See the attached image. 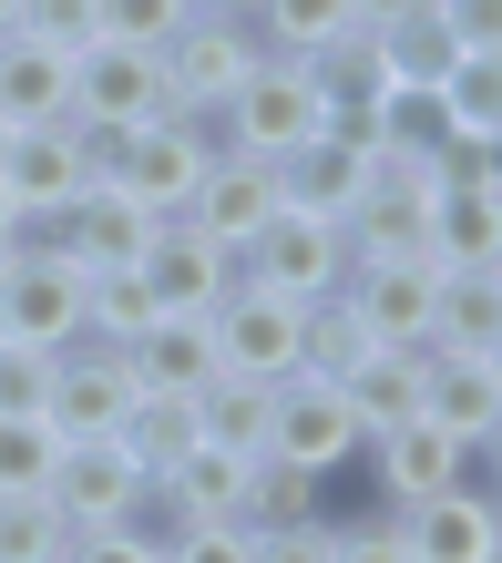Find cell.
I'll return each instance as SVG.
<instances>
[{
    "label": "cell",
    "instance_id": "cell-1",
    "mask_svg": "<svg viewBox=\"0 0 502 563\" xmlns=\"http://www.w3.org/2000/svg\"><path fill=\"white\" fill-rule=\"evenodd\" d=\"M308 134H328V103H318L308 62L257 52V73L226 92V144H237V154H257V164H277V154H297Z\"/></svg>",
    "mask_w": 502,
    "mask_h": 563
},
{
    "label": "cell",
    "instance_id": "cell-2",
    "mask_svg": "<svg viewBox=\"0 0 502 563\" xmlns=\"http://www.w3.org/2000/svg\"><path fill=\"white\" fill-rule=\"evenodd\" d=\"M237 277L247 287H266V297H287V308H308V297H339V277H349V236L328 216H266L257 236L237 246Z\"/></svg>",
    "mask_w": 502,
    "mask_h": 563
},
{
    "label": "cell",
    "instance_id": "cell-3",
    "mask_svg": "<svg viewBox=\"0 0 502 563\" xmlns=\"http://www.w3.org/2000/svg\"><path fill=\"white\" fill-rule=\"evenodd\" d=\"M42 503L62 512V533H103V522H144L154 512V482L133 472L123 441H62Z\"/></svg>",
    "mask_w": 502,
    "mask_h": 563
},
{
    "label": "cell",
    "instance_id": "cell-4",
    "mask_svg": "<svg viewBox=\"0 0 502 563\" xmlns=\"http://www.w3.org/2000/svg\"><path fill=\"white\" fill-rule=\"evenodd\" d=\"M133 400H144V389H133L123 349H103V339L52 349V389H42V430L52 441H113Z\"/></svg>",
    "mask_w": 502,
    "mask_h": 563
},
{
    "label": "cell",
    "instance_id": "cell-5",
    "mask_svg": "<svg viewBox=\"0 0 502 563\" xmlns=\"http://www.w3.org/2000/svg\"><path fill=\"white\" fill-rule=\"evenodd\" d=\"M154 73H164V103L175 113H226V92L257 73V31L226 21V11H185V31L154 52Z\"/></svg>",
    "mask_w": 502,
    "mask_h": 563
},
{
    "label": "cell",
    "instance_id": "cell-6",
    "mask_svg": "<svg viewBox=\"0 0 502 563\" xmlns=\"http://www.w3.org/2000/svg\"><path fill=\"white\" fill-rule=\"evenodd\" d=\"M266 461H287L308 482H339L359 461V420L339 400V379H277V400H266Z\"/></svg>",
    "mask_w": 502,
    "mask_h": 563
},
{
    "label": "cell",
    "instance_id": "cell-7",
    "mask_svg": "<svg viewBox=\"0 0 502 563\" xmlns=\"http://www.w3.org/2000/svg\"><path fill=\"white\" fill-rule=\"evenodd\" d=\"M92 185V154H83V123H42V134H11V154H0V206H11L21 246L42 236V225L73 206V195Z\"/></svg>",
    "mask_w": 502,
    "mask_h": 563
},
{
    "label": "cell",
    "instance_id": "cell-8",
    "mask_svg": "<svg viewBox=\"0 0 502 563\" xmlns=\"http://www.w3.org/2000/svg\"><path fill=\"white\" fill-rule=\"evenodd\" d=\"M206 339H216V369L226 379H297V308L287 297H266L247 277H226V297L206 308Z\"/></svg>",
    "mask_w": 502,
    "mask_h": 563
},
{
    "label": "cell",
    "instance_id": "cell-9",
    "mask_svg": "<svg viewBox=\"0 0 502 563\" xmlns=\"http://www.w3.org/2000/svg\"><path fill=\"white\" fill-rule=\"evenodd\" d=\"M164 113L175 103H164L154 52H123V42L73 52V123L83 134H144V123H164Z\"/></svg>",
    "mask_w": 502,
    "mask_h": 563
},
{
    "label": "cell",
    "instance_id": "cell-10",
    "mask_svg": "<svg viewBox=\"0 0 502 563\" xmlns=\"http://www.w3.org/2000/svg\"><path fill=\"white\" fill-rule=\"evenodd\" d=\"M0 339L11 349H73L83 339V267H62V256L21 246L11 267H0Z\"/></svg>",
    "mask_w": 502,
    "mask_h": 563
},
{
    "label": "cell",
    "instance_id": "cell-11",
    "mask_svg": "<svg viewBox=\"0 0 502 563\" xmlns=\"http://www.w3.org/2000/svg\"><path fill=\"white\" fill-rule=\"evenodd\" d=\"M154 225H164V216H144L133 195H113L103 175H92V185H83L73 206H62L42 236H31V246H42V256H62V267H83V277H103V267H133V256H144V236H154Z\"/></svg>",
    "mask_w": 502,
    "mask_h": 563
},
{
    "label": "cell",
    "instance_id": "cell-12",
    "mask_svg": "<svg viewBox=\"0 0 502 563\" xmlns=\"http://www.w3.org/2000/svg\"><path fill=\"white\" fill-rule=\"evenodd\" d=\"M430 206H441V185H430V164L411 154H380L370 164V195L349 206V256H421L430 246Z\"/></svg>",
    "mask_w": 502,
    "mask_h": 563
},
{
    "label": "cell",
    "instance_id": "cell-13",
    "mask_svg": "<svg viewBox=\"0 0 502 563\" xmlns=\"http://www.w3.org/2000/svg\"><path fill=\"white\" fill-rule=\"evenodd\" d=\"M430 256H349V318L370 328V349H430Z\"/></svg>",
    "mask_w": 502,
    "mask_h": 563
},
{
    "label": "cell",
    "instance_id": "cell-14",
    "mask_svg": "<svg viewBox=\"0 0 502 563\" xmlns=\"http://www.w3.org/2000/svg\"><path fill=\"white\" fill-rule=\"evenodd\" d=\"M421 420L451 441H502V349H421Z\"/></svg>",
    "mask_w": 502,
    "mask_h": 563
},
{
    "label": "cell",
    "instance_id": "cell-15",
    "mask_svg": "<svg viewBox=\"0 0 502 563\" xmlns=\"http://www.w3.org/2000/svg\"><path fill=\"white\" fill-rule=\"evenodd\" d=\"M266 216H277V175H266L257 154H216L206 175H195V195H185V225L226 256V267H237V246L257 236Z\"/></svg>",
    "mask_w": 502,
    "mask_h": 563
},
{
    "label": "cell",
    "instance_id": "cell-16",
    "mask_svg": "<svg viewBox=\"0 0 502 563\" xmlns=\"http://www.w3.org/2000/svg\"><path fill=\"white\" fill-rule=\"evenodd\" d=\"M370 144H349V134H308L297 154H277L266 175H277V206L287 216H328V225H349V206L370 195Z\"/></svg>",
    "mask_w": 502,
    "mask_h": 563
},
{
    "label": "cell",
    "instance_id": "cell-17",
    "mask_svg": "<svg viewBox=\"0 0 502 563\" xmlns=\"http://www.w3.org/2000/svg\"><path fill=\"white\" fill-rule=\"evenodd\" d=\"M133 277H144V297H154L164 318H206L216 297H226V277H237V267H226V256H216L206 236H195L185 216H164L154 236H144V256H133Z\"/></svg>",
    "mask_w": 502,
    "mask_h": 563
},
{
    "label": "cell",
    "instance_id": "cell-18",
    "mask_svg": "<svg viewBox=\"0 0 502 563\" xmlns=\"http://www.w3.org/2000/svg\"><path fill=\"white\" fill-rule=\"evenodd\" d=\"M359 461H370L380 512H411V503H430V492H451L461 441H451V430H430V420H400V430H380V441H359Z\"/></svg>",
    "mask_w": 502,
    "mask_h": 563
},
{
    "label": "cell",
    "instance_id": "cell-19",
    "mask_svg": "<svg viewBox=\"0 0 502 563\" xmlns=\"http://www.w3.org/2000/svg\"><path fill=\"white\" fill-rule=\"evenodd\" d=\"M390 522H400L411 563H502V512L472 503V492H430V503L390 512Z\"/></svg>",
    "mask_w": 502,
    "mask_h": 563
},
{
    "label": "cell",
    "instance_id": "cell-20",
    "mask_svg": "<svg viewBox=\"0 0 502 563\" xmlns=\"http://www.w3.org/2000/svg\"><path fill=\"white\" fill-rule=\"evenodd\" d=\"M42 123H73V52L0 31V134H42Z\"/></svg>",
    "mask_w": 502,
    "mask_h": 563
},
{
    "label": "cell",
    "instance_id": "cell-21",
    "mask_svg": "<svg viewBox=\"0 0 502 563\" xmlns=\"http://www.w3.org/2000/svg\"><path fill=\"white\" fill-rule=\"evenodd\" d=\"M123 369L144 400H195L216 379V339H206V318H154L144 339H123Z\"/></svg>",
    "mask_w": 502,
    "mask_h": 563
},
{
    "label": "cell",
    "instance_id": "cell-22",
    "mask_svg": "<svg viewBox=\"0 0 502 563\" xmlns=\"http://www.w3.org/2000/svg\"><path fill=\"white\" fill-rule=\"evenodd\" d=\"M237 503H247V461L237 451H185L175 472L154 482V533H175V522H237Z\"/></svg>",
    "mask_w": 502,
    "mask_h": 563
},
{
    "label": "cell",
    "instance_id": "cell-23",
    "mask_svg": "<svg viewBox=\"0 0 502 563\" xmlns=\"http://www.w3.org/2000/svg\"><path fill=\"white\" fill-rule=\"evenodd\" d=\"M430 349H502V267L430 277Z\"/></svg>",
    "mask_w": 502,
    "mask_h": 563
},
{
    "label": "cell",
    "instance_id": "cell-24",
    "mask_svg": "<svg viewBox=\"0 0 502 563\" xmlns=\"http://www.w3.org/2000/svg\"><path fill=\"white\" fill-rule=\"evenodd\" d=\"M339 400H349V420H359V441L421 420V349H370V358L339 379Z\"/></svg>",
    "mask_w": 502,
    "mask_h": 563
},
{
    "label": "cell",
    "instance_id": "cell-25",
    "mask_svg": "<svg viewBox=\"0 0 502 563\" xmlns=\"http://www.w3.org/2000/svg\"><path fill=\"white\" fill-rule=\"evenodd\" d=\"M430 267H502V185H472V195H441L430 206Z\"/></svg>",
    "mask_w": 502,
    "mask_h": 563
},
{
    "label": "cell",
    "instance_id": "cell-26",
    "mask_svg": "<svg viewBox=\"0 0 502 563\" xmlns=\"http://www.w3.org/2000/svg\"><path fill=\"white\" fill-rule=\"evenodd\" d=\"M266 400H277L266 379H226V369H216L206 389H195V441L257 461V451H266Z\"/></svg>",
    "mask_w": 502,
    "mask_h": 563
},
{
    "label": "cell",
    "instance_id": "cell-27",
    "mask_svg": "<svg viewBox=\"0 0 502 563\" xmlns=\"http://www.w3.org/2000/svg\"><path fill=\"white\" fill-rule=\"evenodd\" d=\"M257 52H287V62H308L328 52L339 31H359V0H257Z\"/></svg>",
    "mask_w": 502,
    "mask_h": 563
},
{
    "label": "cell",
    "instance_id": "cell-28",
    "mask_svg": "<svg viewBox=\"0 0 502 563\" xmlns=\"http://www.w3.org/2000/svg\"><path fill=\"white\" fill-rule=\"evenodd\" d=\"M370 358V328L349 318V297H308L297 308V379H349Z\"/></svg>",
    "mask_w": 502,
    "mask_h": 563
},
{
    "label": "cell",
    "instance_id": "cell-29",
    "mask_svg": "<svg viewBox=\"0 0 502 563\" xmlns=\"http://www.w3.org/2000/svg\"><path fill=\"white\" fill-rule=\"evenodd\" d=\"M113 441L133 451V472H144V482H164L185 451H206V441H195V400H133Z\"/></svg>",
    "mask_w": 502,
    "mask_h": 563
},
{
    "label": "cell",
    "instance_id": "cell-30",
    "mask_svg": "<svg viewBox=\"0 0 502 563\" xmlns=\"http://www.w3.org/2000/svg\"><path fill=\"white\" fill-rule=\"evenodd\" d=\"M287 522H318V482L257 451V461H247V503H237V533H287Z\"/></svg>",
    "mask_w": 502,
    "mask_h": 563
},
{
    "label": "cell",
    "instance_id": "cell-31",
    "mask_svg": "<svg viewBox=\"0 0 502 563\" xmlns=\"http://www.w3.org/2000/svg\"><path fill=\"white\" fill-rule=\"evenodd\" d=\"M164 308L144 297V277L133 267H103V277H83V339H103V349H123V339H144Z\"/></svg>",
    "mask_w": 502,
    "mask_h": 563
},
{
    "label": "cell",
    "instance_id": "cell-32",
    "mask_svg": "<svg viewBox=\"0 0 502 563\" xmlns=\"http://www.w3.org/2000/svg\"><path fill=\"white\" fill-rule=\"evenodd\" d=\"M430 92H441V113H451V134H472V144H502V62H451V73L441 82H430Z\"/></svg>",
    "mask_w": 502,
    "mask_h": 563
},
{
    "label": "cell",
    "instance_id": "cell-33",
    "mask_svg": "<svg viewBox=\"0 0 502 563\" xmlns=\"http://www.w3.org/2000/svg\"><path fill=\"white\" fill-rule=\"evenodd\" d=\"M62 512L42 503V492H0V563H62Z\"/></svg>",
    "mask_w": 502,
    "mask_h": 563
},
{
    "label": "cell",
    "instance_id": "cell-34",
    "mask_svg": "<svg viewBox=\"0 0 502 563\" xmlns=\"http://www.w3.org/2000/svg\"><path fill=\"white\" fill-rule=\"evenodd\" d=\"M103 11V42H123V52H164L185 31V11L195 0H92Z\"/></svg>",
    "mask_w": 502,
    "mask_h": 563
},
{
    "label": "cell",
    "instance_id": "cell-35",
    "mask_svg": "<svg viewBox=\"0 0 502 563\" xmlns=\"http://www.w3.org/2000/svg\"><path fill=\"white\" fill-rule=\"evenodd\" d=\"M21 31L42 52H92L103 42V11H92V0H21Z\"/></svg>",
    "mask_w": 502,
    "mask_h": 563
},
{
    "label": "cell",
    "instance_id": "cell-36",
    "mask_svg": "<svg viewBox=\"0 0 502 563\" xmlns=\"http://www.w3.org/2000/svg\"><path fill=\"white\" fill-rule=\"evenodd\" d=\"M52 461H62V441L42 420H0V492H42Z\"/></svg>",
    "mask_w": 502,
    "mask_h": 563
},
{
    "label": "cell",
    "instance_id": "cell-37",
    "mask_svg": "<svg viewBox=\"0 0 502 563\" xmlns=\"http://www.w3.org/2000/svg\"><path fill=\"white\" fill-rule=\"evenodd\" d=\"M164 563H257V543L237 533V522H175V533H154Z\"/></svg>",
    "mask_w": 502,
    "mask_h": 563
},
{
    "label": "cell",
    "instance_id": "cell-38",
    "mask_svg": "<svg viewBox=\"0 0 502 563\" xmlns=\"http://www.w3.org/2000/svg\"><path fill=\"white\" fill-rule=\"evenodd\" d=\"M42 389H52V358L0 339V420H42Z\"/></svg>",
    "mask_w": 502,
    "mask_h": 563
},
{
    "label": "cell",
    "instance_id": "cell-39",
    "mask_svg": "<svg viewBox=\"0 0 502 563\" xmlns=\"http://www.w3.org/2000/svg\"><path fill=\"white\" fill-rule=\"evenodd\" d=\"M62 563H164V543H154V522H103V533L62 543Z\"/></svg>",
    "mask_w": 502,
    "mask_h": 563
},
{
    "label": "cell",
    "instance_id": "cell-40",
    "mask_svg": "<svg viewBox=\"0 0 502 563\" xmlns=\"http://www.w3.org/2000/svg\"><path fill=\"white\" fill-rule=\"evenodd\" d=\"M430 21L451 31V52H482V62H502V0H430Z\"/></svg>",
    "mask_w": 502,
    "mask_h": 563
},
{
    "label": "cell",
    "instance_id": "cell-41",
    "mask_svg": "<svg viewBox=\"0 0 502 563\" xmlns=\"http://www.w3.org/2000/svg\"><path fill=\"white\" fill-rule=\"evenodd\" d=\"M257 543V563H339V522H287V533H247Z\"/></svg>",
    "mask_w": 502,
    "mask_h": 563
},
{
    "label": "cell",
    "instance_id": "cell-42",
    "mask_svg": "<svg viewBox=\"0 0 502 563\" xmlns=\"http://www.w3.org/2000/svg\"><path fill=\"white\" fill-rule=\"evenodd\" d=\"M339 563H411V553H400V522H390V512L339 522Z\"/></svg>",
    "mask_w": 502,
    "mask_h": 563
},
{
    "label": "cell",
    "instance_id": "cell-43",
    "mask_svg": "<svg viewBox=\"0 0 502 563\" xmlns=\"http://www.w3.org/2000/svg\"><path fill=\"white\" fill-rule=\"evenodd\" d=\"M195 11H226V21H257V0H195Z\"/></svg>",
    "mask_w": 502,
    "mask_h": 563
},
{
    "label": "cell",
    "instance_id": "cell-44",
    "mask_svg": "<svg viewBox=\"0 0 502 563\" xmlns=\"http://www.w3.org/2000/svg\"><path fill=\"white\" fill-rule=\"evenodd\" d=\"M11 256H21V225H11V206H0V267H11Z\"/></svg>",
    "mask_w": 502,
    "mask_h": 563
},
{
    "label": "cell",
    "instance_id": "cell-45",
    "mask_svg": "<svg viewBox=\"0 0 502 563\" xmlns=\"http://www.w3.org/2000/svg\"><path fill=\"white\" fill-rule=\"evenodd\" d=\"M0 31H21V0H0Z\"/></svg>",
    "mask_w": 502,
    "mask_h": 563
},
{
    "label": "cell",
    "instance_id": "cell-46",
    "mask_svg": "<svg viewBox=\"0 0 502 563\" xmlns=\"http://www.w3.org/2000/svg\"><path fill=\"white\" fill-rule=\"evenodd\" d=\"M0 154H11V134H0Z\"/></svg>",
    "mask_w": 502,
    "mask_h": 563
}]
</instances>
